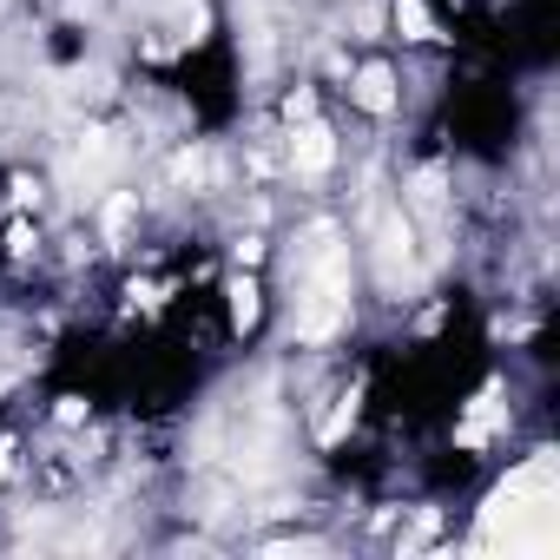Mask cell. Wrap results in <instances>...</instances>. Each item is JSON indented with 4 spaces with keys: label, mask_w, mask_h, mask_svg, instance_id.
<instances>
[{
    "label": "cell",
    "mask_w": 560,
    "mask_h": 560,
    "mask_svg": "<svg viewBox=\"0 0 560 560\" xmlns=\"http://www.w3.org/2000/svg\"><path fill=\"white\" fill-rule=\"evenodd\" d=\"M224 304H231V330H237V337H250V330H257V317H264V291H257V277H250V270H237L231 284H224Z\"/></svg>",
    "instance_id": "4"
},
{
    "label": "cell",
    "mask_w": 560,
    "mask_h": 560,
    "mask_svg": "<svg viewBox=\"0 0 560 560\" xmlns=\"http://www.w3.org/2000/svg\"><path fill=\"white\" fill-rule=\"evenodd\" d=\"M14 205H40V178H14Z\"/></svg>",
    "instance_id": "10"
},
{
    "label": "cell",
    "mask_w": 560,
    "mask_h": 560,
    "mask_svg": "<svg viewBox=\"0 0 560 560\" xmlns=\"http://www.w3.org/2000/svg\"><path fill=\"white\" fill-rule=\"evenodd\" d=\"M132 218H139V198H132V191H119V198L106 205V237H119V231H126Z\"/></svg>",
    "instance_id": "7"
},
{
    "label": "cell",
    "mask_w": 560,
    "mask_h": 560,
    "mask_svg": "<svg viewBox=\"0 0 560 560\" xmlns=\"http://www.w3.org/2000/svg\"><path fill=\"white\" fill-rule=\"evenodd\" d=\"M350 106H357V113H370V119H389V113L402 106L396 67H383V60H363V67L350 73Z\"/></svg>",
    "instance_id": "3"
},
{
    "label": "cell",
    "mask_w": 560,
    "mask_h": 560,
    "mask_svg": "<svg viewBox=\"0 0 560 560\" xmlns=\"http://www.w3.org/2000/svg\"><path fill=\"white\" fill-rule=\"evenodd\" d=\"M231 257H237V270L264 264V237H237V244H231Z\"/></svg>",
    "instance_id": "9"
},
{
    "label": "cell",
    "mask_w": 560,
    "mask_h": 560,
    "mask_svg": "<svg viewBox=\"0 0 560 560\" xmlns=\"http://www.w3.org/2000/svg\"><path fill=\"white\" fill-rule=\"evenodd\" d=\"M284 159H291L298 178H330V165H337V132L311 113V119H298V126L284 132Z\"/></svg>",
    "instance_id": "2"
},
{
    "label": "cell",
    "mask_w": 560,
    "mask_h": 560,
    "mask_svg": "<svg viewBox=\"0 0 560 560\" xmlns=\"http://www.w3.org/2000/svg\"><path fill=\"white\" fill-rule=\"evenodd\" d=\"M560 527H553V462L534 455L521 462L481 508V547H508V553H553Z\"/></svg>",
    "instance_id": "1"
},
{
    "label": "cell",
    "mask_w": 560,
    "mask_h": 560,
    "mask_svg": "<svg viewBox=\"0 0 560 560\" xmlns=\"http://www.w3.org/2000/svg\"><path fill=\"white\" fill-rule=\"evenodd\" d=\"M8 475H14V442L0 435V481H8Z\"/></svg>",
    "instance_id": "11"
},
{
    "label": "cell",
    "mask_w": 560,
    "mask_h": 560,
    "mask_svg": "<svg viewBox=\"0 0 560 560\" xmlns=\"http://www.w3.org/2000/svg\"><path fill=\"white\" fill-rule=\"evenodd\" d=\"M389 27H396L409 47H429V40H442V34H435V14L422 8V0H389Z\"/></svg>",
    "instance_id": "5"
},
{
    "label": "cell",
    "mask_w": 560,
    "mask_h": 560,
    "mask_svg": "<svg viewBox=\"0 0 560 560\" xmlns=\"http://www.w3.org/2000/svg\"><path fill=\"white\" fill-rule=\"evenodd\" d=\"M317 113V93H291L284 100V126H298V119H311Z\"/></svg>",
    "instance_id": "8"
},
{
    "label": "cell",
    "mask_w": 560,
    "mask_h": 560,
    "mask_svg": "<svg viewBox=\"0 0 560 560\" xmlns=\"http://www.w3.org/2000/svg\"><path fill=\"white\" fill-rule=\"evenodd\" d=\"M442 191H448V172H442V165H429V172H416V178H409V205H416V211H435V205H442Z\"/></svg>",
    "instance_id": "6"
}]
</instances>
